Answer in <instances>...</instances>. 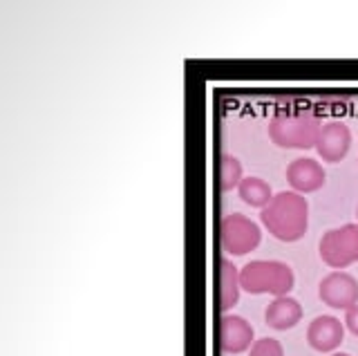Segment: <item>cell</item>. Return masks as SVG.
I'll return each instance as SVG.
<instances>
[{
  "instance_id": "obj_11",
  "label": "cell",
  "mask_w": 358,
  "mask_h": 356,
  "mask_svg": "<svg viewBox=\"0 0 358 356\" xmlns=\"http://www.w3.org/2000/svg\"><path fill=\"white\" fill-rule=\"evenodd\" d=\"M302 320V305L291 296L273 298L264 309V322L275 332H287Z\"/></svg>"
},
{
  "instance_id": "obj_1",
  "label": "cell",
  "mask_w": 358,
  "mask_h": 356,
  "mask_svg": "<svg viewBox=\"0 0 358 356\" xmlns=\"http://www.w3.org/2000/svg\"><path fill=\"white\" fill-rule=\"evenodd\" d=\"M262 227L280 242H298L309 227V202L294 191L275 193L271 204L260 211Z\"/></svg>"
},
{
  "instance_id": "obj_17",
  "label": "cell",
  "mask_w": 358,
  "mask_h": 356,
  "mask_svg": "<svg viewBox=\"0 0 358 356\" xmlns=\"http://www.w3.org/2000/svg\"><path fill=\"white\" fill-rule=\"evenodd\" d=\"M331 356H350V354H343V352H338V354H331Z\"/></svg>"
},
{
  "instance_id": "obj_8",
  "label": "cell",
  "mask_w": 358,
  "mask_h": 356,
  "mask_svg": "<svg viewBox=\"0 0 358 356\" xmlns=\"http://www.w3.org/2000/svg\"><path fill=\"white\" fill-rule=\"evenodd\" d=\"M352 148V130L347 124L341 121H331V124H322L320 135L316 141V152L320 155L322 162L338 164L347 157V152Z\"/></svg>"
},
{
  "instance_id": "obj_4",
  "label": "cell",
  "mask_w": 358,
  "mask_h": 356,
  "mask_svg": "<svg viewBox=\"0 0 358 356\" xmlns=\"http://www.w3.org/2000/svg\"><path fill=\"white\" fill-rule=\"evenodd\" d=\"M320 260L334 271H343L345 266L358 262V225H343L329 229L318 244Z\"/></svg>"
},
{
  "instance_id": "obj_2",
  "label": "cell",
  "mask_w": 358,
  "mask_h": 356,
  "mask_svg": "<svg viewBox=\"0 0 358 356\" xmlns=\"http://www.w3.org/2000/svg\"><path fill=\"white\" fill-rule=\"evenodd\" d=\"M322 121L318 115L309 110H296V113H278L268 121V139L278 148L287 150H309L316 148Z\"/></svg>"
},
{
  "instance_id": "obj_5",
  "label": "cell",
  "mask_w": 358,
  "mask_h": 356,
  "mask_svg": "<svg viewBox=\"0 0 358 356\" xmlns=\"http://www.w3.org/2000/svg\"><path fill=\"white\" fill-rule=\"evenodd\" d=\"M262 242V231L251 218L242 213H229L220 222V244L229 255H246Z\"/></svg>"
},
{
  "instance_id": "obj_3",
  "label": "cell",
  "mask_w": 358,
  "mask_h": 356,
  "mask_svg": "<svg viewBox=\"0 0 358 356\" xmlns=\"http://www.w3.org/2000/svg\"><path fill=\"white\" fill-rule=\"evenodd\" d=\"M240 285L251 296L268 294L280 298L289 296V292L294 289L296 273L282 260H253L240 269Z\"/></svg>"
},
{
  "instance_id": "obj_16",
  "label": "cell",
  "mask_w": 358,
  "mask_h": 356,
  "mask_svg": "<svg viewBox=\"0 0 358 356\" xmlns=\"http://www.w3.org/2000/svg\"><path fill=\"white\" fill-rule=\"evenodd\" d=\"M345 327L358 339V305H354L352 309L345 311Z\"/></svg>"
},
{
  "instance_id": "obj_15",
  "label": "cell",
  "mask_w": 358,
  "mask_h": 356,
  "mask_svg": "<svg viewBox=\"0 0 358 356\" xmlns=\"http://www.w3.org/2000/svg\"><path fill=\"white\" fill-rule=\"evenodd\" d=\"M249 356H285V350L275 339H257L249 350Z\"/></svg>"
},
{
  "instance_id": "obj_6",
  "label": "cell",
  "mask_w": 358,
  "mask_h": 356,
  "mask_svg": "<svg viewBox=\"0 0 358 356\" xmlns=\"http://www.w3.org/2000/svg\"><path fill=\"white\" fill-rule=\"evenodd\" d=\"M318 296L331 309H352L358 305V280L347 271H331L320 280Z\"/></svg>"
},
{
  "instance_id": "obj_13",
  "label": "cell",
  "mask_w": 358,
  "mask_h": 356,
  "mask_svg": "<svg viewBox=\"0 0 358 356\" xmlns=\"http://www.w3.org/2000/svg\"><path fill=\"white\" fill-rule=\"evenodd\" d=\"M238 195L244 204H249L253 208H266L268 204H271L273 199V191L271 186H268V182H264L262 177H255V175H249L244 177L242 184L238 186Z\"/></svg>"
},
{
  "instance_id": "obj_9",
  "label": "cell",
  "mask_w": 358,
  "mask_h": 356,
  "mask_svg": "<svg viewBox=\"0 0 358 356\" xmlns=\"http://www.w3.org/2000/svg\"><path fill=\"white\" fill-rule=\"evenodd\" d=\"M285 175H287L291 191L300 193V195H309V193L320 191L324 186V180H327L322 164L311 157H298L294 162H289Z\"/></svg>"
},
{
  "instance_id": "obj_18",
  "label": "cell",
  "mask_w": 358,
  "mask_h": 356,
  "mask_svg": "<svg viewBox=\"0 0 358 356\" xmlns=\"http://www.w3.org/2000/svg\"><path fill=\"white\" fill-rule=\"evenodd\" d=\"M356 225H358V206H356Z\"/></svg>"
},
{
  "instance_id": "obj_14",
  "label": "cell",
  "mask_w": 358,
  "mask_h": 356,
  "mask_svg": "<svg viewBox=\"0 0 358 356\" xmlns=\"http://www.w3.org/2000/svg\"><path fill=\"white\" fill-rule=\"evenodd\" d=\"M244 180V169L242 162L231 152H222L220 162H217V182H220V191L229 193L233 188H238Z\"/></svg>"
},
{
  "instance_id": "obj_10",
  "label": "cell",
  "mask_w": 358,
  "mask_h": 356,
  "mask_svg": "<svg viewBox=\"0 0 358 356\" xmlns=\"http://www.w3.org/2000/svg\"><path fill=\"white\" fill-rule=\"evenodd\" d=\"M345 341V325L336 316H318L307 327V343L320 354H331Z\"/></svg>"
},
{
  "instance_id": "obj_7",
  "label": "cell",
  "mask_w": 358,
  "mask_h": 356,
  "mask_svg": "<svg viewBox=\"0 0 358 356\" xmlns=\"http://www.w3.org/2000/svg\"><path fill=\"white\" fill-rule=\"evenodd\" d=\"M255 332L246 318L238 314H224L220 318V350L224 354H244L253 348Z\"/></svg>"
},
{
  "instance_id": "obj_12",
  "label": "cell",
  "mask_w": 358,
  "mask_h": 356,
  "mask_svg": "<svg viewBox=\"0 0 358 356\" xmlns=\"http://www.w3.org/2000/svg\"><path fill=\"white\" fill-rule=\"evenodd\" d=\"M240 271L238 266L231 262V258H220V309L222 314H229V311L238 305L240 300Z\"/></svg>"
}]
</instances>
